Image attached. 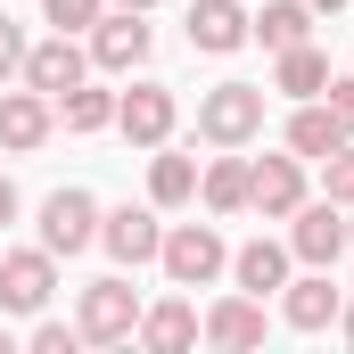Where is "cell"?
I'll return each instance as SVG.
<instances>
[{"label": "cell", "instance_id": "obj_32", "mask_svg": "<svg viewBox=\"0 0 354 354\" xmlns=\"http://www.w3.org/2000/svg\"><path fill=\"white\" fill-rule=\"evenodd\" d=\"M305 8H346V0H305Z\"/></svg>", "mask_w": 354, "mask_h": 354}, {"label": "cell", "instance_id": "obj_26", "mask_svg": "<svg viewBox=\"0 0 354 354\" xmlns=\"http://www.w3.org/2000/svg\"><path fill=\"white\" fill-rule=\"evenodd\" d=\"M322 107L338 115V132L354 140V75H330V91H322Z\"/></svg>", "mask_w": 354, "mask_h": 354}, {"label": "cell", "instance_id": "obj_24", "mask_svg": "<svg viewBox=\"0 0 354 354\" xmlns=\"http://www.w3.org/2000/svg\"><path fill=\"white\" fill-rule=\"evenodd\" d=\"M322 189H330L338 206H354V140H338V149L322 157Z\"/></svg>", "mask_w": 354, "mask_h": 354}, {"label": "cell", "instance_id": "obj_31", "mask_svg": "<svg viewBox=\"0 0 354 354\" xmlns=\"http://www.w3.org/2000/svg\"><path fill=\"white\" fill-rule=\"evenodd\" d=\"M115 8H140V17H149V8H157V0H115Z\"/></svg>", "mask_w": 354, "mask_h": 354}, {"label": "cell", "instance_id": "obj_11", "mask_svg": "<svg viewBox=\"0 0 354 354\" xmlns=\"http://www.w3.org/2000/svg\"><path fill=\"white\" fill-rule=\"evenodd\" d=\"M50 124H58V107H50L33 83H25V91H0V149H8V157H33V149L50 140Z\"/></svg>", "mask_w": 354, "mask_h": 354}, {"label": "cell", "instance_id": "obj_8", "mask_svg": "<svg viewBox=\"0 0 354 354\" xmlns=\"http://www.w3.org/2000/svg\"><path fill=\"white\" fill-rule=\"evenodd\" d=\"M248 206H256L264 223H288V214L305 206V157H264V165H248Z\"/></svg>", "mask_w": 354, "mask_h": 354}, {"label": "cell", "instance_id": "obj_34", "mask_svg": "<svg viewBox=\"0 0 354 354\" xmlns=\"http://www.w3.org/2000/svg\"><path fill=\"white\" fill-rule=\"evenodd\" d=\"M346 248H354V223H346Z\"/></svg>", "mask_w": 354, "mask_h": 354}, {"label": "cell", "instance_id": "obj_25", "mask_svg": "<svg viewBox=\"0 0 354 354\" xmlns=\"http://www.w3.org/2000/svg\"><path fill=\"white\" fill-rule=\"evenodd\" d=\"M99 8H107V0H41V17H50L58 33H83V25H99Z\"/></svg>", "mask_w": 354, "mask_h": 354}, {"label": "cell", "instance_id": "obj_22", "mask_svg": "<svg viewBox=\"0 0 354 354\" xmlns=\"http://www.w3.org/2000/svg\"><path fill=\"white\" fill-rule=\"evenodd\" d=\"M58 115H66V132H107V124H115V91L75 83L66 99H58Z\"/></svg>", "mask_w": 354, "mask_h": 354}, {"label": "cell", "instance_id": "obj_20", "mask_svg": "<svg viewBox=\"0 0 354 354\" xmlns=\"http://www.w3.org/2000/svg\"><path fill=\"white\" fill-rule=\"evenodd\" d=\"M189 338H198V313H189V305H149V313H140V346H157V354H181L189 346Z\"/></svg>", "mask_w": 354, "mask_h": 354}, {"label": "cell", "instance_id": "obj_27", "mask_svg": "<svg viewBox=\"0 0 354 354\" xmlns=\"http://www.w3.org/2000/svg\"><path fill=\"white\" fill-rule=\"evenodd\" d=\"M8 75H25V33L0 17V83H8Z\"/></svg>", "mask_w": 354, "mask_h": 354}, {"label": "cell", "instance_id": "obj_7", "mask_svg": "<svg viewBox=\"0 0 354 354\" xmlns=\"http://www.w3.org/2000/svg\"><path fill=\"white\" fill-rule=\"evenodd\" d=\"M50 288H58V256H50V248H17V256H0V305H8V313H41Z\"/></svg>", "mask_w": 354, "mask_h": 354}, {"label": "cell", "instance_id": "obj_4", "mask_svg": "<svg viewBox=\"0 0 354 354\" xmlns=\"http://www.w3.org/2000/svg\"><path fill=\"white\" fill-rule=\"evenodd\" d=\"M99 239V198L91 189H50L41 198V248L50 256H83Z\"/></svg>", "mask_w": 354, "mask_h": 354}, {"label": "cell", "instance_id": "obj_2", "mask_svg": "<svg viewBox=\"0 0 354 354\" xmlns=\"http://www.w3.org/2000/svg\"><path fill=\"white\" fill-rule=\"evenodd\" d=\"M198 132H206L214 149H248V140L264 132V91L256 83H214L198 99Z\"/></svg>", "mask_w": 354, "mask_h": 354}, {"label": "cell", "instance_id": "obj_21", "mask_svg": "<svg viewBox=\"0 0 354 354\" xmlns=\"http://www.w3.org/2000/svg\"><path fill=\"white\" fill-rule=\"evenodd\" d=\"M198 189H206V214H239V206H248V165H239V157H214V165L198 174Z\"/></svg>", "mask_w": 354, "mask_h": 354}, {"label": "cell", "instance_id": "obj_5", "mask_svg": "<svg viewBox=\"0 0 354 354\" xmlns=\"http://www.w3.org/2000/svg\"><path fill=\"white\" fill-rule=\"evenodd\" d=\"M99 248H107L115 264H157V248H165L157 206H107V214H99Z\"/></svg>", "mask_w": 354, "mask_h": 354}, {"label": "cell", "instance_id": "obj_15", "mask_svg": "<svg viewBox=\"0 0 354 354\" xmlns=\"http://www.w3.org/2000/svg\"><path fill=\"white\" fill-rule=\"evenodd\" d=\"M198 330H206L214 346H231V354H239V346H264V297H248V288H239V297H223Z\"/></svg>", "mask_w": 354, "mask_h": 354}, {"label": "cell", "instance_id": "obj_17", "mask_svg": "<svg viewBox=\"0 0 354 354\" xmlns=\"http://www.w3.org/2000/svg\"><path fill=\"white\" fill-rule=\"evenodd\" d=\"M313 33V8L305 0H264L256 17H248V41H264V50H297Z\"/></svg>", "mask_w": 354, "mask_h": 354}, {"label": "cell", "instance_id": "obj_10", "mask_svg": "<svg viewBox=\"0 0 354 354\" xmlns=\"http://www.w3.org/2000/svg\"><path fill=\"white\" fill-rule=\"evenodd\" d=\"M149 58V25H140V8H99V25H91V66H107V75H132Z\"/></svg>", "mask_w": 354, "mask_h": 354}, {"label": "cell", "instance_id": "obj_9", "mask_svg": "<svg viewBox=\"0 0 354 354\" xmlns=\"http://www.w3.org/2000/svg\"><path fill=\"white\" fill-rule=\"evenodd\" d=\"M115 132H124L132 149H165V132H174V91L165 83H132L115 99Z\"/></svg>", "mask_w": 354, "mask_h": 354}, {"label": "cell", "instance_id": "obj_29", "mask_svg": "<svg viewBox=\"0 0 354 354\" xmlns=\"http://www.w3.org/2000/svg\"><path fill=\"white\" fill-rule=\"evenodd\" d=\"M0 223H17V181L0 174Z\"/></svg>", "mask_w": 354, "mask_h": 354}, {"label": "cell", "instance_id": "obj_12", "mask_svg": "<svg viewBox=\"0 0 354 354\" xmlns=\"http://www.w3.org/2000/svg\"><path fill=\"white\" fill-rule=\"evenodd\" d=\"M239 41H248V8H239V0H189V50L231 58Z\"/></svg>", "mask_w": 354, "mask_h": 354}, {"label": "cell", "instance_id": "obj_33", "mask_svg": "<svg viewBox=\"0 0 354 354\" xmlns=\"http://www.w3.org/2000/svg\"><path fill=\"white\" fill-rule=\"evenodd\" d=\"M0 354H8V330H0Z\"/></svg>", "mask_w": 354, "mask_h": 354}, {"label": "cell", "instance_id": "obj_13", "mask_svg": "<svg viewBox=\"0 0 354 354\" xmlns=\"http://www.w3.org/2000/svg\"><path fill=\"white\" fill-rule=\"evenodd\" d=\"M83 50H75V33H58V41H41V50H25V83L41 91V99H66V91L83 83Z\"/></svg>", "mask_w": 354, "mask_h": 354}, {"label": "cell", "instance_id": "obj_3", "mask_svg": "<svg viewBox=\"0 0 354 354\" xmlns=\"http://www.w3.org/2000/svg\"><path fill=\"white\" fill-rule=\"evenodd\" d=\"M75 330H83V346H124V338L140 330V297H132V280H91L83 305H75Z\"/></svg>", "mask_w": 354, "mask_h": 354}, {"label": "cell", "instance_id": "obj_6", "mask_svg": "<svg viewBox=\"0 0 354 354\" xmlns=\"http://www.w3.org/2000/svg\"><path fill=\"white\" fill-rule=\"evenodd\" d=\"M288 256H297V264H322V272L346 256V214H338V198L288 214Z\"/></svg>", "mask_w": 354, "mask_h": 354}, {"label": "cell", "instance_id": "obj_28", "mask_svg": "<svg viewBox=\"0 0 354 354\" xmlns=\"http://www.w3.org/2000/svg\"><path fill=\"white\" fill-rule=\"evenodd\" d=\"M75 338H83V330H66V322H41V330H33V354H75Z\"/></svg>", "mask_w": 354, "mask_h": 354}, {"label": "cell", "instance_id": "obj_14", "mask_svg": "<svg viewBox=\"0 0 354 354\" xmlns=\"http://www.w3.org/2000/svg\"><path fill=\"white\" fill-rule=\"evenodd\" d=\"M280 313H288V330H330V322H338V288H330V272L313 264L305 280H288V288H280Z\"/></svg>", "mask_w": 354, "mask_h": 354}, {"label": "cell", "instance_id": "obj_23", "mask_svg": "<svg viewBox=\"0 0 354 354\" xmlns=\"http://www.w3.org/2000/svg\"><path fill=\"white\" fill-rule=\"evenodd\" d=\"M149 198H157V206H181V198H198V165L165 149V157L149 165Z\"/></svg>", "mask_w": 354, "mask_h": 354}, {"label": "cell", "instance_id": "obj_1", "mask_svg": "<svg viewBox=\"0 0 354 354\" xmlns=\"http://www.w3.org/2000/svg\"><path fill=\"white\" fill-rule=\"evenodd\" d=\"M157 264H165L174 288H206V280H223V272H231V248H223V231H214V223H181V231H165Z\"/></svg>", "mask_w": 354, "mask_h": 354}, {"label": "cell", "instance_id": "obj_18", "mask_svg": "<svg viewBox=\"0 0 354 354\" xmlns=\"http://www.w3.org/2000/svg\"><path fill=\"white\" fill-rule=\"evenodd\" d=\"M338 140H346V132H338V115H330L322 99H305V107L288 115V157H305V165H322V157H330Z\"/></svg>", "mask_w": 354, "mask_h": 354}, {"label": "cell", "instance_id": "obj_19", "mask_svg": "<svg viewBox=\"0 0 354 354\" xmlns=\"http://www.w3.org/2000/svg\"><path fill=\"white\" fill-rule=\"evenodd\" d=\"M272 91H288V99H322V91H330V58H322L313 41L280 50V75H272Z\"/></svg>", "mask_w": 354, "mask_h": 354}, {"label": "cell", "instance_id": "obj_16", "mask_svg": "<svg viewBox=\"0 0 354 354\" xmlns=\"http://www.w3.org/2000/svg\"><path fill=\"white\" fill-rule=\"evenodd\" d=\"M231 280H239L248 297H272V288H288V248H280V239H248V248L231 256Z\"/></svg>", "mask_w": 354, "mask_h": 354}, {"label": "cell", "instance_id": "obj_30", "mask_svg": "<svg viewBox=\"0 0 354 354\" xmlns=\"http://www.w3.org/2000/svg\"><path fill=\"white\" fill-rule=\"evenodd\" d=\"M338 330H346V338H354V305H338Z\"/></svg>", "mask_w": 354, "mask_h": 354}]
</instances>
